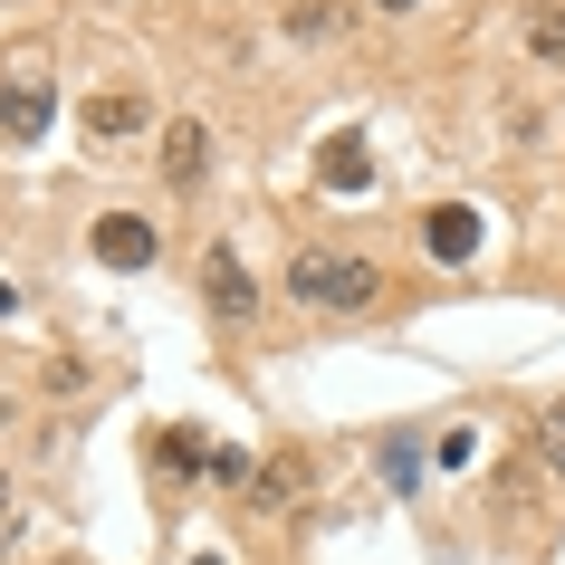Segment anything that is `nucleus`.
Here are the masks:
<instances>
[{
  "label": "nucleus",
  "mask_w": 565,
  "mask_h": 565,
  "mask_svg": "<svg viewBox=\"0 0 565 565\" xmlns=\"http://www.w3.org/2000/svg\"><path fill=\"white\" fill-rule=\"evenodd\" d=\"M288 298L317 307V317H364V307L384 298V268L364 259V249H327V239H307L298 259H288Z\"/></svg>",
  "instance_id": "f257e3e1"
},
{
  "label": "nucleus",
  "mask_w": 565,
  "mask_h": 565,
  "mask_svg": "<svg viewBox=\"0 0 565 565\" xmlns=\"http://www.w3.org/2000/svg\"><path fill=\"white\" fill-rule=\"evenodd\" d=\"M202 298L221 327H259V278H249V259H239L231 239H211L202 249Z\"/></svg>",
  "instance_id": "f03ea898"
},
{
  "label": "nucleus",
  "mask_w": 565,
  "mask_h": 565,
  "mask_svg": "<svg viewBox=\"0 0 565 565\" xmlns=\"http://www.w3.org/2000/svg\"><path fill=\"white\" fill-rule=\"evenodd\" d=\"M87 249L106 268H153V221H145V211H106V221L87 231Z\"/></svg>",
  "instance_id": "7ed1b4c3"
},
{
  "label": "nucleus",
  "mask_w": 565,
  "mask_h": 565,
  "mask_svg": "<svg viewBox=\"0 0 565 565\" xmlns=\"http://www.w3.org/2000/svg\"><path fill=\"white\" fill-rule=\"evenodd\" d=\"M145 125H153V96H145V87L87 96V145H125V135H145Z\"/></svg>",
  "instance_id": "20e7f679"
},
{
  "label": "nucleus",
  "mask_w": 565,
  "mask_h": 565,
  "mask_svg": "<svg viewBox=\"0 0 565 565\" xmlns=\"http://www.w3.org/2000/svg\"><path fill=\"white\" fill-rule=\"evenodd\" d=\"M422 249H431L441 268L479 259V211H470V202H441V211H422Z\"/></svg>",
  "instance_id": "39448f33"
},
{
  "label": "nucleus",
  "mask_w": 565,
  "mask_h": 565,
  "mask_svg": "<svg viewBox=\"0 0 565 565\" xmlns=\"http://www.w3.org/2000/svg\"><path fill=\"white\" fill-rule=\"evenodd\" d=\"M202 173H211V125H202V116H173V125H163V182L192 192Z\"/></svg>",
  "instance_id": "423d86ee"
},
{
  "label": "nucleus",
  "mask_w": 565,
  "mask_h": 565,
  "mask_svg": "<svg viewBox=\"0 0 565 565\" xmlns=\"http://www.w3.org/2000/svg\"><path fill=\"white\" fill-rule=\"evenodd\" d=\"M49 116H58V96H49V87L0 77V135H10V145H39V135H49Z\"/></svg>",
  "instance_id": "0eeeda50"
},
{
  "label": "nucleus",
  "mask_w": 565,
  "mask_h": 565,
  "mask_svg": "<svg viewBox=\"0 0 565 565\" xmlns=\"http://www.w3.org/2000/svg\"><path fill=\"white\" fill-rule=\"evenodd\" d=\"M317 182H327V192H364V182H374L364 135H327V145H317Z\"/></svg>",
  "instance_id": "6e6552de"
},
{
  "label": "nucleus",
  "mask_w": 565,
  "mask_h": 565,
  "mask_svg": "<svg viewBox=\"0 0 565 565\" xmlns=\"http://www.w3.org/2000/svg\"><path fill=\"white\" fill-rule=\"evenodd\" d=\"M518 39H527L536 67H556V77H565V0H536L527 20H518Z\"/></svg>",
  "instance_id": "1a4fd4ad"
},
{
  "label": "nucleus",
  "mask_w": 565,
  "mask_h": 565,
  "mask_svg": "<svg viewBox=\"0 0 565 565\" xmlns=\"http://www.w3.org/2000/svg\"><path fill=\"white\" fill-rule=\"evenodd\" d=\"M335 30H345V0H288V39L317 49V39H335Z\"/></svg>",
  "instance_id": "9d476101"
},
{
  "label": "nucleus",
  "mask_w": 565,
  "mask_h": 565,
  "mask_svg": "<svg viewBox=\"0 0 565 565\" xmlns=\"http://www.w3.org/2000/svg\"><path fill=\"white\" fill-rule=\"evenodd\" d=\"M153 460H163V479H192V460H211L192 431H153Z\"/></svg>",
  "instance_id": "9b49d317"
},
{
  "label": "nucleus",
  "mask_w": 565,
  "mask_h": 565,
  "mask_svg": "<svg viewBox=\"0 0 565 565\" xmlns=\"http://www.w3.org/2000/svg\"><path fill=\"white\" fill-rule=\"evenodd\" d=\"M536 441H546V470L565 479V393H556V403H546V413H536Z\"/></svg>",
  "instance_id": "f8f14e48"
},
{
  "label": "nucleus",
  "mask_w": 565,
  "mask_h": 565,
  "mask_svg": "<svg viewBox=\"0 0 565 565\" xmlns=\"http://www.w3.org/2000/svg\"><path fill=\"white\" fill-rule=\"evenodd\" d=\"M364 10H422V0H364Z\"/></svg>",
  "instance_id": "ddd939ff"
},
{
  "label": "nucleus",
  "mask_w": 565,
  "mask_h": 565,
  "mask_svg": "<svg viewBox=\"0 0 565 565\" xmlns=\"http://www.w3.org/2000/svg\"><path fill=\"white\" fill-rule=\"evenodd\" d=\"M0 499H10V479H0Z\"/></svg>",
  "instance_id": "4468645a"
},
{
  "label": "nucleus",
  "mask_w": 565,
  "mask_h": 565,
  "mask_svg": "<svg viewBox=\"0 0 565 565\" xmlns=\"http://www.w3.org/2000/svg\"><path fill=\"white\" fill-rule=\"evenodd\" d=\"M0 422H10V403H0Z\"/></svg>",
  "instance_id": "2eb2a0df"
},
{
  "label": "nucleus",
  "mask_w": 565,
  "mask_h": 565,
  "mask_svg": "<svg viewBox=\"0 0 565 565\" xmlns=\"http://www.w3.org/2000/svg\"><path fill=\"white\" fill-rule=\"evenodd\" d=\"M58 565H77V556H58Z\"/></svg>",
  "instance_id": "dca6fc26"
}]
</instances>
